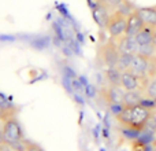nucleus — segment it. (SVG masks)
<instances>
[{"instance_id": "nucleus-17", "label": "nucleus", "mask_w": 156, "mask_h": 151, "mask_svg": "<svg viewBox=\"0 0 156 151\" xmlns=\"http://www.w3.org/2000/svg\"><path fill=\"white\" fill-rule=\"evenodd\" d=\"M123 2H125V0H96L97 4L105 7L108 11H111V13H112V11H115V10H118V7Z\"/></svg>"}, {"instance_id": "nucleus-11", "label": "nucleus", "mask_w": 156, "mask_h": 151, "mask_svg": "<svg viewBox=\"0 0 156 151\" xmlns=\"http://www.w3.org/2000/svg\"><path fill=\"white\" fill-rule=\"evenodd\" d=\"M144 94L143 91H125L123 95V106L126 107H133V106L141 105L144 100Z\"/></svg>"}, {"instance_id": "nucleus-13", "label": "nucleus", "mask_w": 156, "mask_h": 151, "mask_svg": "<svg viewBox=\"0 0 156 151\" xmlns=\"http://www.w3.org/2000/svg\"><path fill=\"white\" fill-rule=\"evenodd\" d=\"M110 15H111V11H108L107 8L103 7V6L96 4V7H94V10H93V17H94V19H96L97 25H99L100 28L105 29Z\"/></svg>"}, {"instance_id": "nucleus-2", "label": "nucleus", "mask_w": 156, "mask_h": 151, "mask_svg": "<svg viewBox=\"0 0 156 151\" xmlns=\"http://www.w3.org/2000/svg\"><path fill=\"white\" fill-rule=\"evenodd\" d=\"M126 21L127 17L121 14L119 11H112L108 18L107 26H105V30H107L108 36L111 37V40L118 41L126 35Z\"/></svg>"}, {"instance_id": "nucleus-23", "label": "nucleus", "mask_w": 156, "mask_h": 151, "mask_svg": "<svg viewBox=\"0 0 156 151\" xmlns=\"http://www.w3.org/2000/svg\"><path fill=\"white\" fill-rule=\"evenodd\" d=\"M154 151H156V149H155V150H154Z\"/></svg>"}, {"instance_id": "nucleus-5", "label": "nucleus", "mask_w": 156, "mask_h": 151, "mask_svg": "<svg viewBox=\"0 0 156 151\" xmlns=\"http://www.w3.org/2000/svg\"><path fill=\"white\" fill-rule=\"evenodd\" d=\"M149 77H140L134 74L132 70L122 72L121 78V88L123 91H145Z\"/></svg>"}, {"instance_id": "nucleus-10", "label": "nucleus", "mask_w": 156, "mask_h": 151, "mask_svg": "<svg viewBox=\"0 0 156 151\" xmlns=\"http://www.w3.org/2000/svg\"><path fill=\"white\" fill-rule=\"evenodd\" d=\"M140 15V18L143 19L144 25L151 26L156 29V6H151V7H141L136 8Z\"/></svg>"}, {"instance_id": "nucleus-16", "label": "nucleus", "mask_w": 156, "mask_h": 151, "mask_svg": "<svg viewBox=\"0 0 156 151\" xmlns=\"http://www.w3.org/2000/svg\"><path fill=\"white\" fill-rule=\"evenodd\" d=\"M145 98L149 100H156V77H152L148 80V84L145 87Z\"/></svg>"}, {"instance_id": "nucleus-7", "label": "nucleus", "mask_w": 156, "mask_h": 151, "mask_svg": "<svg viewBox=\"0 0 156 151\" xmlns=\"http://www.w3.org/2000/svg\"><path fill=\"white\" fill-rule=\"evenodd\" d=\"M148 68H149V58L143 57L140 54H134L132 59V65L130 69L134 74L140 76V77H148Z\"/></svg>"}, {"instance_id": "nucleus-15", "label": "nucleus", "mask_w": 156, "mask_h": 151, "mask_svg": "<svg viewBox=\"0 0 156 151\" xmlns=\"http://www.w3.org/2000/svg\"><path fill=\"white\" fill-rule=\"evenodd\" d=\"M105 77L110 85L121 87V78H122V72H119L116 68H110L105 72Z\"/></svg>"}, {"instance_id": "nucleus-21", "label": "nucleus", "mask_w": 156, "mask_h": 151, "mask_svg": "<svg viewBox=\"0 0 156 151\" xmlns=\"http://www.w3.org/2000/svg\"><path fill=\"white\" fill-rule=\"evenodd\" d=\"M152 44H154L155 51H156V29H155V35H154V40H152Z\"/></svg>"}, {"instance_id": "nucleus-1", "label": "nucleus", "mask_w": 156, "mask_h": 151, "mask_svg": "<svg viewBox=\"0 0 156 151\" xmlns=\"http://www.w3.org/2000/svg\"><path fill=\"white\" fill-rule=\"evenodd\" d=\"M154 117V110L148 105H137L133 107H126L123 106L118 114H115V118L122 127L127 128L129 131H136V132H143L145 124L148 120Z\"/></svg>"}, {"instance_id": "nucleus-20", "label": "nucleus", "mask_w": 156, "mask_h": 151, "mask_svg": "<svg viewBox=\"0 0 156 151\" xmlns=\"http://www.w3.org/2000/svg\"><path fill=\"white\" fill-rule=\"evenodd\" d=\"M8 118H12V117H11L3 107H0V121H5V120H8Z\"/></svg>"}, {"instance_id": "nucleus-3", "label": "nucleus", "mask_w": 156, "mask_h": 151, "mask_svg": "<svg viewBox=\"0 0 156 151\" xmlns=\"http://www.w3.org/2000/svg\"><path fill=\"white\" fill-rule=\"evenodd\" d=\"M2 131H3V142L5 144H8V146L16 143V142L23 140V131H22L21 124H19V121L15 117L5 120Z\"/></svg>"}, {"instance_id": "nucleus-14", "label": "nucleus", "mask_w": 156, "mask_h": 151, "mask_svg": "<svg viewBox=\"0 0 156 151\" xmlns=\"http://www.w3.org/2000/svg\"><path fill=\"white\" fill-rule=\"evenodd\" d=\"M132 59H133L132 54H123V52H119V58H118V62H116L115 68L118 69L119 72L129 70L130 65H132Z\"/></svg>"}, {"instance_id": "nucleus-19", "label": "nucleus", "mask_w": 156, "mask_h": 151, "mask_svg": "<svg viewBox=\"0 0 156 151\" xmlns=\"http://www.w3.org/2000/svg\"><path fill=\"white\" fill-rule=\"evenodd\" d=\"M26 151H44V150L41 149L40 146H37V144H33V143L26 142Z\"/></svg>"}, {"instance_id": "nucleus-4", "label": "nucleus", "mask_w": 156, "mask_h": 151, "mask_svg": "<svg viewBox=\"0 0 156 151\" xmlns=\"http://www.w3.org/2000/svg\"><path fill=\"white\" fill-rule=\"evenodd\" d=\"M119 58V50H118V44L114 40L104 43L101 47L99 48V54H97V61L101 63L105 68H115L116 62Z\"/></svg>"}, {"instance_id": "nucleus-9", "label": "nucleus", "mask_w": 156, "mask_h": 151, "mask_svg": "<svg viewBox=\"0 0 156 151\" xmlns=\"http://www.w3.org/2000/svg\"><path fill=\"white\" fill-rule=\"evenodd\" d=\"M116 44H118V50L119 52H123V54H137L138 51V44L137 41H136L134 37H132V36H123V37L121 39V40L115 41Z\"/></svg>"}, {"instance_id": "nucleus-8", "label": "nucleus", "mask_w": 156, "mask_h": 151, "mask_svg": "<svg viewBox=\"0 0 156 151\" xmlns=\"http://www.w3.org/2000/svg\"><path fill=\"white\" fill-rule=\"evenodd\" d=\"M144 28V22L140 18L137 10H134L133 13H130L127 15V21H126V35L125 36H132L134 37L138 32Z\"/></svg>"}, {"instance_id": "nucleus-18", "label": "nucleus", "mask_w": 156, "mask_h": 151, "mask_svg": "<svg viewBox=\"0 0 156 151\" xmlns=\"http://www.w3.org/2000/svg\"><path fill=\"white\" fill-rule=\"evenodd\" d=\"M137 54L143 55V57H147V58L155 57V55H156V51H155L154 44H147V46H138V51H137Z\"/></svg>"}, {"instance_id": "nucleus-6", "label": "nucleus", "mask_w": 156, "mask_h": 151, "mask_svg": "<svg viewBox=\"0 0 156 151\" xmlns=\"http://www.w3.org/2000/svg\"><path fill=\"white\" fill-rule=\"evenodd\" d=\"M100 95H101V99L104 100L110 107L123 105L125 91L121 88V87H115V85L103 87V88L100 89Z\"/></svg>"}, {"instance_id": "nucleus-12", "label": "nucleus", "mask_w": 156, "mask_h": 151, "mask_svg": "<svg viewBox=\"0 0 156 151\" xmlns=\"http://www.w3.org/2000/svg\"><path fill=\"white\" fill-rule=\"evenodd\" d=\"M154 35H155V28L144 25V28L134 36V39H136L138 46H147V44H152Z\"/></svg>"}, {"instance_id": "nucleus-22", "label": "nucleus", "mask_w": 156, "mask_h": 151, "mask_svg": "<svg viewBox=\"0 0 156 151\" xmlns=\"http://www.w3.org/2000/svg\"><path fill=\"white\" fill-rule=\"evenodd\" d=\"M0 143H3V131L0 129Z\"/></svg>"}]
</instances>
